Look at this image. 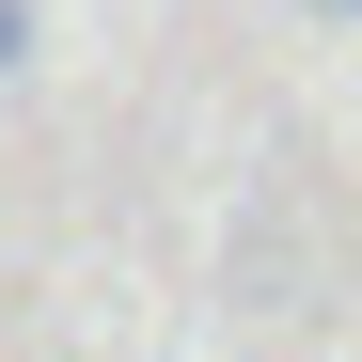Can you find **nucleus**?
<instances>
[{"label":"nucleus","instance_id":"f257e3e1","mask_svg":"<svg viewBox=\"0 0 362 362\" xmlns=\"http://www.w3.org/2000/svg\"><path fill=\"white\" fill-rule=\"evenodd\" d=\"M32 64V0H0V79H16Z\"/></svg>","mask_w":362,"mask_h":362},{"label":"nucleus","instance_id":"f03ea898","mask_svg":"<svg viewBox=\"0 0 362 362\" xmlns=\"http://www.w3.org/2000/svg\"><path fill=\"white\" fill-rule=\"evenodd\" d=\"M315 16H362V0H315Z\"/></svg>","mask_w":362,"mask_h":362}]
</instances>
